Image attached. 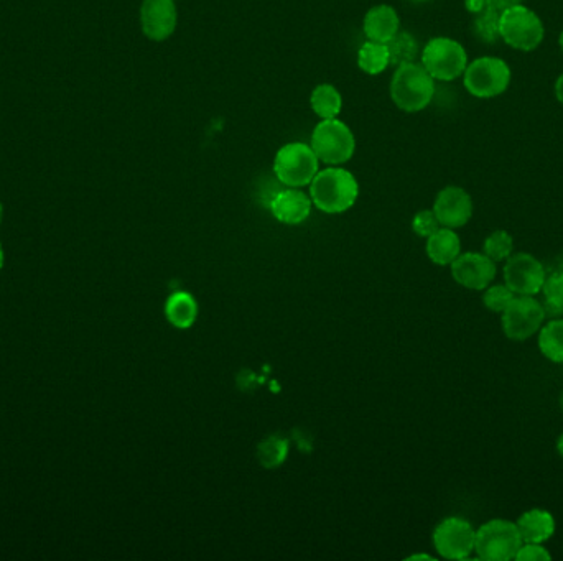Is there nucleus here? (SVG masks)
Listing matches in <instances>:
<instances>
[{"instance_id":"38","label":"nucleus","mask_w":563,"mask_h":561,"mask_svg":"<svg viewBox=\"0 0 563 561\" xmlns=\"http://www.w3.org/2000/svg\"><path fill=\"white\" fill-rule=\"evenodd\" d=\"M559 45H560V50L563 51V30H562V33H560Z\"/></svg>"},{"instance_id":"23","label":"nucleus","mask_w":563,"mask_h":561,"mask_svg":"<svg viewBox=\"0 0 563 561\" xmlns=\"http://www.w3.org/2000/svg\"><path fill=\"white\" fill-rule=\"evenodd\" d=\"M256 455L264 468H279L289 455V440L280 435L267 436L257 446Z\"/></svg>"},{"instance_id":"2","label":"nucleus","mask_w":563,"mask_h":561,"mask_svg":"<svg viewBox=\"0 0 563 561\" xmlns=\"http://www.w3.org/2000/svg\"><path fill=\"white\" fill-rule=\"evenodd\" d=\"M435 96V79L422 63L397 66L391 81V98L401 111L420 112L429 106Z\"/></svg>"},{"instance_id":"32","label":"nucleus","mask_w":563,"mask_h":561,"mask_svg":"<svg viewBox=\"0 0 563 561\" xmlns=\"http://www.w3.org/2000/svg\"><path fill=\"white\" fill-rule=\"evenodd\" d=\"M466 10L470 12V14H478L481 10L486 9L488 7V2L486 0H466L465 2Z\"/></svg>"},{"instance_id":"10","label":"nucleus","mask_w":563,"mask_h":561,"mask_svg":"<svg viewBox=\"0 0 563 561\" xmlns=\"http://www.w3.org/2000/svg\"><path fill=\"white\" fill-rule=\"evenodd\" d=\"M476 529L466 519L448 517L433 530V547L447 560H466L475 552Z\"/></svg>"},{"instance_id":"20","label":"nucleus","mask_w":563,"mask_h":561,"mask_svg":"<svg viewBox=\"0 0 563 561\" xmlns=\"http://www.w3.org/2000/svg\"><path fill=\"white\" fill-rule=\"evenodd\" d=\"M539 349L549 361L563 362V318H552L539 330Z\"/></svg>"},{"instance_id":"30","label":"nucleus","mask_w":563,"mask_h":561,"mask_svg":"<svg viewBox=\"0 0 563 561\" xmlns=\"http://www.w3.org/2000/svg\"><path fill=\"white\" fill-rule=\"evenodd\" d=\"M517 561H549L552 560L549 550L542 543H522L516 558Z\"/></svg>"},{"instance_id":"1","label":"nucleus","mask_w":563,"mask_h":561,"mask_svg":"<svg viewBox=\"0 0 563 561\" xmlns=\"http://www.w3.org/2000/svg\"><path fill=\"white\" fill-rule=\"evenodd\" d=\"M358 196V181L345 168H325L310 183L312 203L326 214L345 213L353 208Z\"/></svg>"},{"instance_id":"18","label":"nucleus","mask_w":563,"mask_h":561,"mask_svg":"<svg viewBox=\"0 0 563 561\" xmlns=\"http://www.w3.org/2000/svg\"><path fill=\"white\" fill-rule=\"evenodd\" d=\"M429 259L433 264L452 265L453 260L461 254L460 236L455 229L440 228L433 232L432 236L427 237V247H425Z\"/></svg>"},{"instance_id":"27","label":"nucleus","mask_w":563,"mask_h":561,"mask_svg":"<svg viewBox=\"0 0 563 561\" xmlns=\"http://www.w3.org/2000/svg\"><path fill=\"white\" fill-rule=\"evenodd\" d=\"M514 249V239L508 231H494L484 239L483 252L488 255L489 259L498 262H506L512 255Z\"/></svg>"},{"instance_id":"15","label":"nucleus","mask_w":563,"mask_h":561,"mask_svg":"<svg viewBox=\"0 0 563 561\" xmlns=\"http://www.w3.org/2000/svg\"><path fill=\"white\" fill-rule=\"evenodd\" d=\"M312 204V198L307 193H303L298 188H289L279 191L270 200L269 208L270 213L274 214V218L279 223L297 226L307 221L312 213Z\"/></svg>"},{"instance_id":"36","label":"nucleus","mask_w":563,"mask_h":561,"mask_svg":"<svg viewBox=\"0 0 563 561\" xmlns=\"http://www.w3.org/2000/svg\"><path fill=\"white\" fill-rule=\"evenodd\" d=\"M409 560H433V558L430 555H412Z\"/></svg>"},{"instance_id":"5","label":"nucleus","mask_w":563,"mask_h":561,"mask_svg":"<svg viewBox=\"0 0 563 561\" xmlns=\"http://www.w3.org/2000/svg\"><path fill=\"white\" fill-rule=\"evenodd\" d=\"M511 78V68L506 61L494 56H481L466 66L463 84L471 96L493 99L508 91Z\"/></svg>"},{"instance_id":"3","label":"nucleus","mask_w":563,"mask_h":561,"mask_svg":"<svg viewBox=\"0 0 563 561\" xmlns=\"http://www.w3.org/2000/svg\"><path fill=\"white\" fill-rule=\"evenodd\" d=\"M499 37L514 50L532 51L544 42L545 28L534 10L519 4L501 12Z\"/></svg>"},{"instance_id":"14","label":"nucleus","mask_w":563,"mask_h":561,"mask_svg":"<svg viewBox=\"0 0 563 561\" xmlns=\"http://www.w3.org/2000/svg\"><path fill=\"white\" fill-rule=\"evenodd\" d=\"M177 24V5L173 0H144L140 7V25L145 37L163 42L172 37Z\"/></svg>"},{"instance_id":"8","label":"nucleus","mask_w":563,"mask_h":561,"mask_svg":"<svg viewBox=\"0 0 563 561\" xmlns=\"http://www.w3.org/2000/svg\"><path fill=\"white\" fill-rule=\"evenodd\" d=\"M422 66L435 81H455L465 73L468 55L453 38H432L422 51Z\"/></svg>"},{"instance_id":"16","label":"nucleus","mask_w":563,"mask_h":561,"mask_svg":"<svg viewBox=\"0 0 563 561\" xmlns=\"http://www.w3.org/2000/svg\"><path fill=\"white\" fill-rule=\"evenodd\" d=\"M401 20L391 5H376L364 17V35L369 42L387 43L401 30Z\"/></svg>"},{"instance_id":"12","label":"nucleus","mask_w":563,"mask_h":561,"mask_svg":"<svg viewBox=\"0 0 563 561\" xmlns=\"http://www.w3.org/2000/svg\"><path fill=\"white\" fill-rule=\"evenodd\" d=\"M452 277L458 285L468 290H484L496 279V262L481 252H466L453 260Z\"/></svg>"},{"instance_id":"37","label":"nucleus","mask_w":563,"mask_h":561,"mask_svg":"<svg viewBox=\"0 0 563 561\" xmlns=\"http://www.w3.org/2000/svg\"><path fill=\"white\" fill-rule=\"evenodd\" d=\"M2 218H4V206H2V201H0V223H2Z\"/></svg>"},{"instance_id":"6","label":"nucleus","mask_w":563,"mask_h":561,"mask_svg":"<svg viewBox=\"0 0 563 561\" xmlns=\"http://www.w3.org/2000/svg\"><path fill=\"white\" fill-rule=\"evenodd\" d=\"M320 160L312 145L292 142L277 152L274 160L275 177L289 188H303L312 183L320 170Z\"/></svg>"},{"instance_id":"29","label":"nucleus","mask_w":563,"mask_h":561,"mask_svg":"<svg viewBox=\"0 0 563 561\" xmlns=\"http://www.w3.org/2000/svg\"><path fill=\"white\" fill-rule=\"evenodd\" d=\"M442 228L440 223H438L437 216L433 213V209H424V211H419L415 214L414 221H412V229H414L415 234L420 237L432 236L433 232H437L438 229Z\"/></svg>"},{"instance_id":"17","label":"nucleus","mask_w":563,"mask_h":561,"mask_svg":"<svg viewBox=\"0 0 563 561\" xmlns=\"http://www.w3.org/2000/svg\"><path fill=\"white\" fill-rule=\"evenodd\" d=\"M516 525L524 543L547 542L554 537L557 529L554 515L545 509L527 510L517 519Z\"/></svg>"},{"instance_id":"35","label":"nucleus","mask_w":563,"mask_h":561,"mask_svg":"<svg viewBox=\"0 0 563 561\" xmlns=\"http://www.w3.org/2000/svg\"><path fill=\"white\" fill-rule=\"evenodd\" d=\"M557 451H559V455L563 458V433L559 436V440H557Z\"/></svg>"},{"instance_id":"31","label":"nucleus","mask_w":563,"mask_h":561,"mask_svg":"<svg viewBox=\"0 0 563 561\" xmlns=\"http://www.w3.org/2000/svg\"><path fill=\"white\" fill-rule=\"evenodd\" d=\"M486 2L494 9L499 10V12L509 9V7H514V5L522 4V0H486Z\"/></svg>"},{"instance_id":"33","label":"nucleus","mask_w":563,"mask_h":561,"mask_svg":"<svg viewBox=\"0 0 563 561\" xmlns=\"http://www.w3.org/2000/svg\"><path fill=\"white\" fill-rule=\"evenodd\" d=\"M555 96L559 99L560 104H563V73L555 81Z\"/></svg>"},{"instance_id":"34","label":"nucleus","mask_w":563,"mask_h":561,"mask_svg":"<svg viewBox=\"0 0 563 561\" xmlns=\"http://www.w3.org/2000/svg\"><path fill=\"white\" fill-rule=\"evenodd\" d=\"M5 262V252L4 247H2V242H0V270L4 269Z\"/></svg>"},{"instance_id":"19","label":"nucleus","mask_w":563,"mask_h":561,"mask_svg":"<svg viewBox=\"0 0 563 561\" xmlns=\"http://www.w3.org/2000/svg\"><path fill=\"white\" fill-rule=\"evenodd\" d=\"M165 315H167L170 325L175 326L178 330H188L195 325L198 305L190 293H173L165 303Z\"/></svg>"},{"instance_id":"4","label":"nucleus","mask_w":563,"mask_h":561,"mask_svg":"<svg viewBox=\"0 0 563 561\" xmlns=\"http://www.w3.org/2000/svg\"><path fill=\"white\" fill-rule=\"evenodd\" d=\"M522 543L516 522L493 519L476 530L475 552L480 560L509 561L516 558Z\"/></svg>"},{"instance_id":"39","label":"nucleus","mask_w":563,"mask_h":561,"mask_svg":"<svg viewBox=\"0 0 563 561\" xmlns=\"http://www.w3.org/2000/svg\"><path fill=\"white\" fill-rule=\"evenodd\" d=\"M414 2H427V0H414Z\"/></svg>"},{"instance_id":"13","label":"nucleus","mask_w":563,"mask_h":561,"mask_svg":"<svg viewBox=\"0 0 563 561\" xmlns=\"http://www.w3.org/2000/svg\"><path fill=\"white\" fill-rule=\"evenodd\" d=\"M433 213L442 228H463L473 216V200L460 186H447L435 198Z\"/></svg>"},{"instance_id":"28","label":"nucleus","mask_w":563,"mask_h":561,"mask_svg":"<svg viewBox=\"0 0 563 561\" xmlns=\"http://www.w3.org/2000/svg\"><path fill=\"white\" fill-rule=\"evenodd\" d=\"M516 297L511 288L506 283H499V285H489L484 288L483 305L493 313H503L508 308L512 298Z\"/></svg>"},{"instance_id":"40","label":"nucleus","mask_w":563,"mask_h":561,"mask_svg":"<svg viewBox=\"0 0 563 561\" xmlns=\"http://www.w3.org/2000/svg\"><path fill=\"white\" fill-rule=\"evenodd\" d=\"M562 405H563V397H562Z\"/></svg>"},{"instance_id":"26","label":"nucleus","mask_w":563,"mask_h":561,"mask_svg":"<svg viewBox=\"0 0 563 561\" xmlns=\"http://www.w3.org/2000/svg\"><path fill=\"white\" fill-rule=\"evenodd\" d=\"M499 17L501 12L488 5L486 9L475 14L473 32L484 43H496L499 38Z\"/></svg>"},{"instance_id":"11","label":"nucleus","mask_w":563,"mask_h":561,"mask_svg":"<svg viewBox=\"0 0 563 561\" xmlns=\"http://www.w3.org/2000/svg\"><path fill=\"white\" fill-rule=\"evenodd\" d=\"M504 283L511 288L514 295H531L536 297L542 292L545 272L544 264L537 257L526 252L512 254L504 265Z\"/></svg>"},{"instance_id":"7","label":"nucleus","mask_w":563,"mask_h":561,"mask_svg":"<svg viewBox=\"0 0 563 561\" xmlns=\"http://www.w3.org/2000/svg\"><path fill=\"white\" fill-rule=\"evenodd\" d=\"M312 149L320 162L338 167L349 162L354 155L356 142L354 135L345 122L338 119H323L312 134Z\"/></svg>"},{"instance_id":"9","label":"nucleus","mask_w":563,"mask_h":561,"mask_svg":"<svg viewBox=\"0 0 563 561\" xmlns=\"http://www.w3.org/2000/svg\"><path fill=\"white\" fill-rule=\"evenodd\" d=\"M545 318L544 305L531 295H516L501 313L504 334L511 341H527L532 338L539 333Z\"/></svg>"},{"instance_id":"24","label":"nucleus","mask_w":563,"mask_h":561,"mask_svg":"<svg viewBox=\"0 0 563 561\" xmlns=\"http://www.w3.org/2000/svg\"><path fill=\"white\" fill-rule=\"evenodd\" d=\"M540 293L544 295L542 305H544L545 316L560 318L563 315V272L547 275Z\"/></svg>"},{"instance_id":"25","label":"nucleus","mask_w":563,"mask_h":561,"mask_svg":"<svg viewBox=\"0 0 563 561\" xmlns=\"http://www.w3.org/2000/svg\"><path fill=\"white\" fill-rule=\"evenodd\" d=\"M391 65L401 66L405 63H412L419 55V43L410 33L399 32L386 43Z\"/></svg>"},{"instance_id":"21","label":"nucleus","mask_w":563,"mask_h":561,"mask_svg":"<svg viewBox=\"0 0 563 561\" xmlns=\"http://www.w3.org/2000/svg\"><path fill=\"white\" fill-rule=\"evenodd\" d=\"M310 104L315 114L320 119H335L341 112L343 106V99L341 94L335 86L331 84H320L317 88L313 89L312 96H310Z\"/></svg>"},{"instance_id":"22","label":"nucleus","mask_w":563,"mask_h":561,"mask_svg":"<svg viewBox=\"0 0 563 561\" xmlns=\"http://www.w3.org/2000/svg\"><path fill=\"white\" fill-rule=\"evenodd\" d=\"M391 65L386 43L366 42L358 51V66L366 75H381Z\"/></svg>"}]
</instances>
